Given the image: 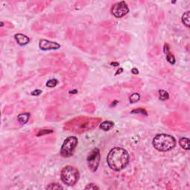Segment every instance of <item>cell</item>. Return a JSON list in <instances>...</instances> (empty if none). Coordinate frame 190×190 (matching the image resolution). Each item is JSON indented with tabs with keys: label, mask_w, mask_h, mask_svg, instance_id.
<instances>
[{
	"label": "cell",
	"mask_w": 190,
	"mask_h": 190,
	"mask_svg": "<svg viewBox=\"0 0 190 190\" xmlns=\"http://www.w3.org/2000/svg\"><path fill=\"white\" fill-rule=\"evenodd\" d=\"M107 163L112 170L119 172L124 169L129 162V155L121 147L113 148L107 155Z\"/></svg>",
	"instance_id": "obj_1"
},
{
	"label": "cell",
	"mask_w": 190,
	"mask_h": 190,
	"mask_svg": "<svg viewBox=\"0 0 190 190\" xmlns=\"http://www.w3.org/2000/svg\"><path fill=\"white\" fill-rule=\"evenodd\" d=\"M100 121V118H92L87 117H78L65 124V129L70 131L81 133L96 127Z\"/></svg>",
	"instance_id": "obj_2"
},
{
	"label": "cell",
	"mask_w": 190,
	"mask_h": 190,
	"mask_svg": "<svg viewBox=\"0 0 190 190\" xmlns=\"http://www.w3.org/2000/svg\"><path fill=\"white\" fill-rule=\"evenodd\" d=\"M152 144L159 152H168L173 149L176 145L175 137L167 134H157L152 140Z\"/></svg>",
	"instance_id": "obj_3"
},
{
	"label": "cell",
	"mask_w": 190,
	"mask_h": 190,
	"mask_svg": "<svg viewBox=\"0 0 190 190\" xmlns=\"http://www.w3.org/2000/svg\"><path fill=\"white\" fill-rule=\"evenodd\" d=\"M61 180L63 183L67 186L75 185L79 178V173L78 169L73 166H66L61 171Z\"/></svg>",
	"instance_id": "obj_4"
},
{
	"label": "cell",
	"mask_w": 190,
	"mask_h": 190,
	"mask_svg": "<svg viewBox=\"0 0 190 190\" xmlns=\"http://www.w3.org/2000/svg\"><path fill=\"white\" fill-rule=\"evenodd\" d=\"M77 143L78 140L76 137L71 136L66 138L61 146L60 155L64 157H69L72 156L77 146Z\"/></svg>",
	"instance_id": "obj_5"
},
{
	"label": "cell",
	"mask_w": 190,
	"mask_h": 190,
	"mask_svg": "<svg viewBox=\"0 0 190 190\" xmlns=\"http://www.w3.org/2000/svg\"><path fill=\"white\" fill-rule=\"evenodd\" d=\"M100 161V153L98 148L93 149L87 157V163L88 168L91 172H96Z\"/></svg>",
	"instance_id": "obj_6"
},
{
	"label": "cell",
	"mask_w": 190,
	"mask_h": 190,
	"mask_svg": "<svg viewBox=\"0 0 190 190\" xmlns=\"http://www.w3.org/2000/svg\"><path fill=\"white\" fill-rule=\"evenodd\" d=\"M111 11L113 16L117 18H121L128 14L129 8L124 1H120L113 5Z\"/></svg>",
	"instance_id": "obj_7"
},
{
	"label": "cell",
	"mask_w": 190,
	"mask_h": 190,
	"mask_svg": "<svg viewBox=\"0 0 190 190\" xmlns=\"http://www.w3.org/2000/svg\"><path fill=\"white\" fill-rule=\"evenodd\" d=\"M40 49L43 51H50V50H56L60 48V45L58 44L56 42L49 41L47 40H40L39 43Z\"/></svg>",
	"instance_id": "obj_8"
},
{
	"label": "cell",
	"mask_w": 190,
	"mask_h": 190,
	"mask_svg": "<svg viewBox=\"0 0 190 190\" xmlns=\"http://www.w3.org/2000/svg\"><path fill=\"white\" fill-rule=\"evenodd\" d=\"M14 38H15V40L17 41V44H19L21 46H26V45L28 44L29 42H30V39H29L28 37L22 34H15Z\"/></svg>",
	"instance_id": "obj_9"
},
{
	"label": "cell",
	"mask_w": 190,
	"mask_h": 190,
	"mask_svg": "<svg viewBox=\"0 0 190 190\" xmlns=\"http://www.w3.org/2000/svg\"><path fill=\"white\" fill-rule=\"evenodd\" d=\"M190 140L187 137H182L180 139L179 144L182 149H185V150H189L190 149Z\"/></svg>",
	"instance_id": "obj_10"
},
{
	"label": "cell",
	"mask_w": 190,
	"mask_h": 190,
	"mask_svg": "<svg viewBox=\"0 0 190 190\" xmlns=\"http://www.w3.org/2000/svg\"><path fill=\"white\" fill-rule=\"evenodd\" d=\"M30 117V113H21L18 115L17 119H18L19 122L21 124H25L26 123H27L29 120V117Z\"/></svg>",
	"instance_id": "obj_11"
},
{
	"label": "cell",
	"mask_w": 190,
	"mask_h": 190,
	"mask_svg": "<svg viewBox=\"0 0 190 190\" xmlns=\"http://www.w3.org/2000/svg\"><path fill=\"white\" fill-rule=\"evenodd\" d=\"M113 126H114V123L111 121H108V120H107V121L103 122V123H101L100 124V128L105 131L110 130L112 128Z\"/></svg>",
	"instance_id": "obj_12"
},
{
	"label": "cell",
	"mask_w": 190,
	"mask_h": 190,
	"mask_svg": "<svg viewBox=\"0 0 190 190\" xmlns=\"http://www.w3.org/2000/svg\"><path fill=\"white\" fill-rule=\"evenodd\" d=\"M190 12L189 11H186V12L184 13L182 16V18H181V20H182V22L186 27H189L190 26Z\"/></svg>",
	"instance_id": "obj_13"
},
{
	"label": "cell",
	"mask_w": 190,
	"mask_h": 190,
	"mask_svg": "<svg viewBox=\"0 0 190 190\" xmlns=\"http://www.w3.org/2000/svg\"><path fill=\"white\" fill-rule=\"evenodd\" d=\"M159 94H160V100L162 101H165L166 100L169 99V93L167 91H164V90H160L159 91Z\"/></svg>",
	"instance_id": "obj_14"
},
{
	"label": "cell",
	"mask_w": 190,
	"mask_h": 190,
	"mask_svg": "<svg viewBox=\"0 0 190 190\" xmlns=\"http://www.w3.org/2000/svg\"><path fill=\"white\" fill-rule=\"evenodd\" d=\"M47 189H62L63 187L61 185H59V183H51L46 187Z\"/></svg>",
	"instance_id": "obj_15"
},
{
	"label": "cell",
	"mask_w": 190,
	"mask_h": 190,
	"mask_svg": "<svg viewBox=\"0 0 190 190\" xmlns=\"http://www.w3.org/2000/svg\"><path fill=\"white\" fill-rule=\"evenodd\" d=\"M140 94H137V93H134V94H133L132 95H131V97H130V103H134L137 102V101L140 100Z\"/></svg>",
	"instance_id": "obj_16"
},
{
	"label": "cell",
	"mask_w": 190,
	"mask_h": 190,
	"mask_svg": "<svg viewBox=\"0 0 190 190\" xmlns=\"http://www.w3.org/2000/svg\"><path fill=\"white\" fill-rule=\"evenodd\" d=\"M57 83H58L57 79H49V80L48 81L47 83H46V85H47L48 87H49V88H53V87H55L56 85H57Z\"/></svg>",
	"instance_id": "obj_17"
},
{
	"label": "cell",
	"mask_w": 190,
	"mask_h": 190,
	"mask_svg": "<svg viewBox=\"0 0 190 190\" xmlns=\"http://www.w3.org/2000/svg\"><path fill=\"white\" fill-rule=\"evenodd\" d=\"M166 59H167L168 62H169V63H171V64H175V56H174L173 54H172V53L169 52V53H167L166 54Z\"/></svg>",
	"instance_id": "obj_18"
},
{
	"label": "cell",
	"mask_w": 190,
	"mask_h": 190,
	"mask_svg": "<svg viewBox=\"0 0 190 190\" xmlns=\"http://www.w3.org/2000/svg\"><path fill=\"white\" fill-rule=\"evenodd\" d=\"M85 189H100V187L94 183H89L85 187Z\"/></svg>",
	"instance_id": "obj_19"
},
{
	"label": "cell",
	"mask_w": 190,
	"mask_h": 190,
	"mask_svg": "<svg viewBox=\"0 0 190 190\" xmlns=\"http://www.w3.org/2000/svg\"><path fill=\"white\" fill-rule=\"evenodd\" d=\"M53 130L51 129H46V130H41V131H40V133L37 134V136H43L44 134H51V133L53 132Z\"/></svg>",
	"instance_id": "obj_20"
},
{
	"label": "cell",
	"mask_w": 190,
	"mask_h": 190,
	"mask_svg": "<svg viewBox=\"0 0 190 190\" xmlns=\"http://www.w3.org/2000/svg\"><path fill=\"white\" fill-rule=\"evenodd\" d=\"M132 114H146V111H145L144 109H142V108H139V109H134L131 111Z\"/></svg>",
	"instance_id": "obj_21"
},
{
	"label": "cell",
	"mask_w": 190,
	"mask_h": 190,
	"mask_svg": "<svg viewBox=\"0 0 190 190\" xmlns=\"http://www.w3.org/2000/svg\"><path fill=\"white\" fill-rule=\"evenodd\" d=\"M42 93V91L41 90H39V89H36L34 90V91H33L32 92H31V95H33V96H39L40 94Z\"/></svg>",
	"instance_id": "obj_22"
},
{
	"label": "cell",
	"mask_w": 190,
	"mask_h": 190,
	"mask_svg": "<svg viewBox=\"0 0 190 190\" xmlns=\"http://www.w3.org/2000/svg\"><path fill=\"white\" fill-rule=\"evenodd\" d=\"M169 45L168 44H165L164 45V53H166V55L167 54V53H169Z\"/></svg>",
	"instance_id": "obj_23"
},
{
	"label": "cell",
	"mask_w": 190,
	"mask_h": 190,
	"mask_svg": "<svg viewBox=\"0 0 190 190\" xmlns=\"http://www.w3.org/2000/svg\"><path fill=\"white\" fill-rule=\"evenodd\" d=\"M131 72H132L133 74H138V70L136 69H133L132 71H131Z\"/></svg>",
	"instance_id": "obj_24"
}]
</instances>
